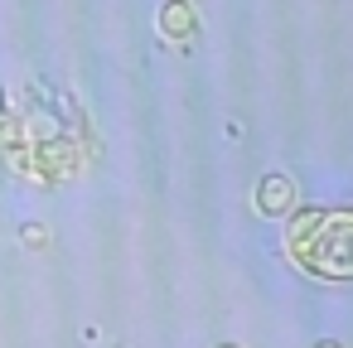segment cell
<instances>
[{
  "mask_svg": "<svg viewBox=\"0 0 353 348\" xmlns=\"http://www.w3.org/2000/svg\"><path fill=\"white\" fill-rule=\"evenodd\" d=\"M160 30H165V34H189V30H194V15H189L184 0H170V6L160 10Z\"/></svg>",
  "mask_w": 353,
  "mask_h": 348,
  "instance_id": "obj_1",
  "label": "cell"
},
{
  "mask_svg": "<svg viewBox=\"0 0 353 348\" xmlns=\"http://www.w3.org/2000/svg\"><path fill=\"white\" fill-rule=\"evenodd\" d=\"M261 208H266V213L290 208V184H285V179H266V184H261Z\"/></svg>",
  "mask_w": 353,
  "mask_h": 348,
  "instance_id": "obj_2",
  "label": "cell"
}]
</instances>
